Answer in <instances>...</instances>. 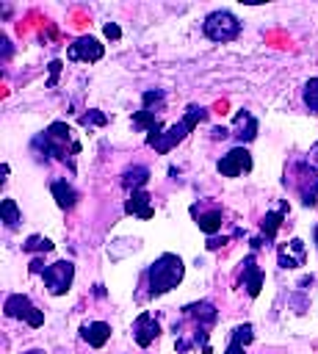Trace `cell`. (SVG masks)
<instances>
[{
	"label": "cell",
	"instance_id": "obj_1",
	"mask_svg": "<svg viewBox=\"0 0 318 354\" xmlns=\"http://www.w3.org/2000/svg\"><path fill=\"white\" fill-rule=\"evenodd\" d=\"M207 116V111L205 108H199V105H188V111H185V116L180 119V122H174V124H169L160 136H155V138H147V147H152L158 155H166L171 147H177L202 119Z\"/></svg>",
	"mask_w": 318,
	"mask_h": 354
},
{
	"label": "cell",
	"instance_id": "obj_2",
	"mask_svg": "<svg viewBox=\"0 0 318 354\" xmlns=\"http://www.w3.org/2000/svg\"><path fill=\"white\" fill-rule=\"evenodd\" d=\"M183 271H185V268H183V260H180L177 254H171V252L160 254V257L149 266V271H147V279H149V296L155 299V296H160V293L177 288V282L183 279Z\"/></svg>",
	"mask_w": 318,
	"mask_h": 354
},
{
	"label": "cell",
	"instance_id": "obj_3",
	"mask_svg": "<svg viewBox=\"0 0 318 354\" xmlns=\"http://www.w3.org/2000/svg\"><path fill=\"white\" fill-rule=\"evenodd\" d=\"M33 147L44 149V155H55L58 160H66L80 152V144L72 138V127L66 122H53L41 136H36Z\"/></svg>",
	"mask_w": 318,
	"mask_h": 354
},
{
	"label": "cell",
	"instance_id": "obj_4",
	"mask_svg": "<svg viewBox=\"0 0 318 354\" xmlns=\"http://www.w3.org/2000/svg\"><path fill=\"white\" fill-rule=\"evenodd\" d=\"M202 30H205V36L213 39V41H232V39H238V33H241V22H238V17L230 14V11H213V14L205 17Z\"/></svg>",
	"mask_w": 318,
	"mask_h": 354
},
{
	"label": "cell",
	"instance_id": "obj_5",
	"mask_svg": "<svg viewBox=\"0 0 318 354\" xmlns=\"http://www.w3.org/2000/svg\"><path fill=\"white\" fill-rule=\"evenodd\" d=\"M6 315L8 318H22L28 326H41L44 324V313L39 310V307H33V301L28 299V296H22V293H11L8 299H6Z\"/></svg>",
	"mask_w": 318,
	"mask_h": 354
},
{
	"label": "cell",
	"instance_id": "obj_6",
	"mask_svg": "<svg viewBox=\"0 0 318 354\" xmlns=\"http://www.w3.org/2000/svg\"><path fill=\"white\" fill-rule=\"evenodd\" d=\"M41 279H44V285H47V290L53 296H61V293L69 290V285L75 279V266L69 260H58V263H53V266L44 268Z\"/></svg>",
	"mask_w": 318,
	"mask_h": 354
},
{
	"label": "cell",
	"instance_id": "obj_7",
	"mask_svg": "<svg viewBox=\"0 0 318 354\" xmlns=\"http://www.w3.org/2000/svg\"><path fill=\"white\" fill-rule=\"evenodd\" d=\"M218 171H221L224 177H238V174H243V171H252V155H249V149H246V147L230 149V152L218 160Z\"/></svg>",
	"mask_w": 318,
	"mask_h": 354
},
{
	"label": "cell",
	"instance_id": "obj_8",
	"mask_svg": "<svg viewBox=\"0 0 318 354\" xmlns=\"http://www.w3.org/2000/svg\"><path fill=\"white\" fill-rule=\"evenodd\" d=\"M102 53H105V47L94 36H80L75 44H69L66 58L69 61H100Z\"/></svg>",
	"mask_w": 318,
	"mask_h": 354
},
{
	"label": "cell",
	"instance_id": "obj_9",
	"mask_svg": "<svg viewBox=\"0 0 318 354\" xmlns=\"http://www.w3.org/2000/svg\"><path fill=\"white\" fill-rule=\"evenodd\" d=\"M158 335H160V324L155 321L152 313H141V315L133 321V340H135L141 348H147Z\"/></svg>",
	"mask_w": 318,
	"mask_h": 354
},
{
	"label": "cell",
	"instance_id": "obj_10",
	"mask_svg": "<svg viewBox=\"0 0 318 354\" xmlns=\"http://www.w3.org/2000/svg\"><path fill=\"white\" fill-rule=\"evenodd\" d=\"M185 318H194L196 326L210 329V326L218 321V310H216L210 301H196V304H188V307H185Z\"/></svg>",
	"mask_w": 318,
	"mask_h": 354
},
{
	"label": "cell",
	"instance_id": "obj_11",
	"mask_svg": "<svg viewBox=\"0 0 318 354\" xmlns=\"http://www.w3.org/2000/svg\"><path fill=\"white\" fill-rule=\"evenodd\" d=\"M80 337H83L91 348H102V346L108 343V337H111V324H105V321H88V324H83Z\"/></svg>",
	"mask_w": 318,
	"mask_h": 354
},
{
	"label": "cell",
	"instance_id": "obj_12",
	"mask_svg": "<svg viewBox=\"0 0 318 354\" xmlns=\"http://www.w3.org/2000/svg\"><path fill=\"white\" fill-rule=\"evenodd\" d=\"M124 213L138 216V218H152V216H155V210H152V196H149L144 188H141V191H133L130 199L124 202Z\"/></svg>",
	"mask_w": 318,
	"mask_h": 354
},
{
	"label": "cell",
	"instance_id": "obj_13",
	"mask_svg": "<svg viewBox=\"0 0 318 354\" xmlns=\"http://www.w3.org/2000/svg\"><path fill=\"white\" fill-rule=\"evenodd\" d=\"M241 266H243L241 271H243V288H246V293H249V296H257L260 288H263V268L257 266L254 254H249Z\"/></svg>",
	"mask_w": 318,
	"mask_h": 354
},
{
	"label": "cell",
	"instance_id": "obj_14",
	"mask_svg": "<svg viewBox=\"0 0 318 354\" xmlns=\"http://www.w3.org/2000/svg\"><path fill=\"white\" fill-rule=\"evenodd\" d=\"M232 127H235V133H232V136L241 141V147L257 136V119H254L249 111H238V113H235V119H232Z\"/></svg>",
	"mask_w": 318,
	"mask_h": 354
},
{
	"label": "cell",
	"instance_id": "obj_15",
	"mask_svg": "<svg viewBox=\"0 0 318 354\" xmlns=\"http://www.w3.org/2000/svg\"><path fill=\"white\" fill-rule=\"evenodd\" d=\"M279 266L282 268H299V266H304V243L299 238H293L288 246L279 249Z\"/></svg>",
	"mask_w": 318,
	"mask_h": 354
},
{
	"label": "cell",
	"instance_id": "obj_16",
	"mask_svg": "<svg viewBox=\"0 0 318 354\" xmlns=\"http://www.w3.org/2000/svg\"><path fill=\"white\" fill-rule=\"evenodd\" d=\"M285 213H288V202H282L279 210H271V213L263 216L260 232H263L265 241H274V238H277V232H279V227H282V221H285Z\"/></svg>",
	"mask_w": 318,
	"mask_h": 354
},
{
	"label": "cell",
	"instance_id": "obj_17",
	"mask_svg": "<svg viewBox=\"0 0 318 354\" xmlns=\"http://www.w3.org/2000/svg\"><path fill=\"white\" fill-rule=\"evenodd\" d=\"M252 340H254V329H252V324H241V326L232 329V335H230V346H227L224 354H243V348H246Z\"/></svg>",
	"mask_w": 318,
	"mask_h": 354
},
{
	"label": "cell",
	"instance_id": "obj_18",
	"mask_svg": "<svg viewBox=\"0 0 318 354\" xmlns=\"http://www.w3.org/2000/svg\"><path fill=\"white\" fill-rule=\"evenodd\" d=\"M50 191H53V196H55V202H58L61 210L75 207V202H77V191H75L66 180H53V183H50Z\"/></svg>",
	"mask_w": 318,
	"mask_h": 354
},
{
	"label": "cell",
	"instance_id": "obj_19",
	"mask_svg": "<svg viewBox=\"0 0 318 354\" xmlns=\"http://www.w3.org/2000/svg\"><path fill=\"white\" fill-rule=\"evenodd\" d=\"M147 180H149V169H147V166H133V169H127V171L122 174V185H124L127 191H141Z\"/></svg>",
	"mask_w": 318,
	"mask_h": 354
},
{
	"label": "cell",
	"instance_id": "obj_20",
	"mask_svg": "<svg viewBox=\"0 0 318 354\" xmlns=\"http://www.w3.org/2000/svg\"><path fill=\"white\" fill-rule=\"evenodd\" d=\"M221 221H224V213L221 210H207V213H199V218H196L199 230L205 235H210V238H213V232L221 230Z\"/></svg>",
	"mask_w": 318,
	"mask_h": 354
},
{
	"label": "cell",
	"instance_id": "obj_21",
	"mask_svg": "<svg viewBox=\"0 0 318 354\" xmlns=\"http://www.w3.org/2000/svg\"><path fill=\"white\" fill-rule=\"evenodd\" d=\"M0 216H3V221H6V227H8V230H14V227L22 221V216H19V210H17V202H14V199H3V205H0Z\"/></svg>",
	"mask_w": 318,
	"mask_h": 354
},
{
	"label": "cell",
	"instance_id": "obj_22",
	"mask_svg": "<svg viewBox=\"0 0 318 354\" xmlns=\"http://www.w3.org/2000/svg\"><path fill=\"white\" fill-rule=\"evenodd\" d=\"M301 97H304V105H307L312 113H318V77H312V80L304 83Z\"/></svg>",
	"mask_w": 318,
	"mask_h": 354
},
{
	"label": "cell",
	"instance_id": "obj_23",
	"mask_svg": "<svg viewBox=\"0 0 318 354\" xmlns=\"http://www.w3.org/2000/svg\"><path fill=\"white\" fill-rule=\"evenodd\" d=\"M22 249H25V252H39V254H44V252L53 249V241H50V238H41V235H30V238L22 243Z\"/></svg>",
	"mask_w": 318,
	"mask_h": 354
},
{
	"label": "cell",
	"instance_id": "obj_24",
	"mask_svg": "<svg viewBox=\"0 0 318 354\" xmlns=\"http://www.w3.org/2000/svg\"><path fill=\"white\" fill-rule=\"evenodd\" d=\"M105 122H108V119H105L102 113H97V111H88V113L80 116V124H86V127H88V124H105Z\"/></svg>",
	"mask_w": 318,
	"mask_h": 354
},
{
	"label": "cell",
	"instance_id": "obj_25",
	"mask_svg": "<svg viewBox=\"0 0 318 354\" xmlns=\"http://www.w3.org/2000/svg\"><path fill=\"white\" fill-rule=\"evenodd\" d=\"M44 268H47V266H44V260L36 254V257L30 260V274H44Z\"/></svg>",
	"mask_w": 318,
	"mask_h": 354
},
{
	"label": "cell",
	"instance_id": "obj_26",
	"mask_svg": "<svg viewBox=\"0 0 318 354\" xmlns=\"http://www.w3.org/2000/svg\"><path fill=\"white\" fill-rule=\"evenodd\" d=\"M105 36H108V39H119V36H122V30H119V25H113V22H108V25H105Z\"/></svg>",
	"mask_w": 318,
	"mask_h": 354
},
{
	"label": "cell",
	"instance_id": "obj_27",
	"mask_svg": "<svg viewBox=\"0 0 318 354\" xmlns=\"http://www.w3.org/2000/svg\"><path fill=\"white\" fill-rule=\"evenodd\" d=\"M58 72H61V61H53V64H50V86H55Z\"/></svg>",
	"mask_w": 318,
	"mask_h": 354
},
{
	"label": "cell",
	"instance_id": "obj_28",
	"mask_svg": "<svg viewBox=\"0 0 318 354\" xmlns=\"http://www.w3.org/2000/svg\"><path fill=\"white\" fill-rule=\"evenodd\" d=\"M210 136H213V138H227V136H230V130H227V127H213V130H210Z\"/></svg>",
	"mask_w": 318,
	"mask_h": 354
},
{
	"label": "cell",
	"instance_id": "obj_29",
	"mask_svg": "<svg viewBox=\"0 0 318 354\" xmlns=\"http://www.w3.org/2000/svg\"><path fill=\"white\" fill-rule=\"evenodd\" d=\"M221 243H227V238H221V241H218V238H210V241H207V249H218Z\"/></svg>",
	"mask_w": 318,
	"mask_h": 354
},
{
	"label": "cell",
	"instance_id": "obj_30",
	"mask_svg": "<svg viewBox=\"0 0 318 354\" xmlns=\"http://www.w3.org/2000/svg\"><path fill=\"white\" fill-rule=\"evenodd\" d=\"M310 160L315 163V169H318V141L312 144V149H310Z\"/></svg>",
	"mask_w": 318,
	"mask_h": 354
},
{
	"label": "cell",
	"instance_id": "obj_31",
	"mask_svg": "<svg viewBox=\"0 0 318 354\" xmlns=\"http://www.w3.org/2000/svg\"><path fill=\"white\" fill-rule=\"evenodd\" d=\"M315 243H318V227H315Z\"/></svg>",
	"mask_w": 318,
	"mask_h": 354
},
{
	"label": "cell",
	"instance_id": "obj_32",
	"mask_svg": "<svg viewBox=\"0 0 318 354\" xmlns=\"http://www.w3.org/2000/svg\"><path fill=\"white\" fill-rule=\"evenodd\" d=\"M28 354H41V351H28Z\"/></svg>",
	"mask_w": 318,
	"mask_h": 354
}]
</instances>
